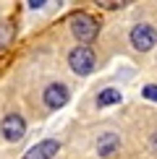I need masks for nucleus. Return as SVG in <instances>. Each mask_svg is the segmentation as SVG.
Returning a JSON list of instances; mask_svg holds the SVG:
<instances>
[{
	"mask_svg": "<svg viewBox=\"0 0 157 159\" xmlns=\"http://www.w3.org/2000/svg\"><path fill=\"white\" fill-rule=\"evenodd\" d=\"M68 68L74 70L76 76H89L94 70V52L89 47H74L68 52Z\"/></svg>",
	"mask_w": 157,
	"mask_h": 159,
	"instance_id": "1",
	"label": "nucleus"
},
{
	"mask_svg": "<svg viewBox=\"0 0 157 159\" xmlns=\"http://www.w3.org/2000/svg\"><path fill=\"white\" fill-rule=\"evenodd\" d=\"M128 39H131V47H134V50L149 52V50L157 44V31H155L149 24H136L134 29H131Z\"/></svg>",
	"mask_w": 157,
	"mask_h": 159,
	"instance_id": "2",
	"label": "nucleus"
},
{
	"mask_svg": "<svg viewBox=\"0 0 157 159\" xmlns=\"http://www.w3.org/2000/svg\"><path fill=\"white\" fill-rule=\"evenodd\" d=\"M71 29H74V34L81 39V42H92V39L97 37V31H100V26L92 16L87 13H76L74 18H71Z\"/></svg>",
	"mask_w": 157,
	"mask_h": 159,
	"instance_id": "3",
	"label": "nucleus"
},
{
	"mask_svg": "<svg viewBox=\"0 0 157 159\" xmlns=\"http://www.w3.org/2000/svg\"><path fill=\"white\" fill-rule=\"evenodd\" d=\"M42 99H45V107H47V110H60V107L68 104L71 91H68V86H65V84H50L47 89H45Z\"/></svg>",
	"mask_w": 157,
	"mask_h": 159,
	"instance_id": "4",
	"label": "nucleus"
},
{
	"mask_svg": "<svg viewBox=\"0 0 157 159\" xmlns=\"http://www.w3.org/2000/svg\"><path fill=\"white\" fill-rule=\"evenodd\" d=\"M0 130H3L5 141H18L24 133H26V120L18 112H11V115L3 117V123H0Z\"/></svg>",
	"mask_w": 157,
	"mask_h": 159,
	"instance_id": "5",
	"label": "nucleus"
},
{
	"mask_svg": "<svg viewBox=\"0 0 157 159\" xmlns=\"http://www.w3.org/2000/svg\"><path fill=\"white\" fill-rule=\"evenodd\" d=\"M58 149H60V143H58L55 138H47V141L34 143V146L24 154V159H52L58 154Z\"/></svg>",
	"mask_w": 157,
	"mask_h": 159,
	"instance_id": "6",
	"label": "nucleus"
},
{
	"mask_svg": "<svg viewBox=\"0 0 157 159\" xmlns=\"http://www.w3.org/2000/svg\"><path fill=\"white\" fill-rule=\"evenodd\" d=\"M118 146H121L118 136L115 133H105V136H100V141H97V154L100 157H110L113 151H118Z\"/></svg>",
	"mask_w": 157,
	"mask_h": 159,
	"instance_id": "7",
	"label": "nucleus"
},
{
	"mask_svg": "<svg viewBox=\"0 0 157 159\" xmlns=\"http://www.w3.org/2000/svg\"><path fill=\"white\" fill-rule=\"evenodd\" d=\"M121 102V91L118 89H102L97 94V107H110V104H118Z\"/></svg>",
	"mask_w": 157,
	"mask_h": 159,
	"instance_id": "8",
	"label": "nucleus"
},
{
	"mask_svg": "<svg viewBox=\"0 0 157 159\" xmlns=\"http://www.w3.org/2000/svg\"><path fill=\"white\" fill-rule=\"evenodd\" d=\"M11 37H13V26L0 21V47H5V44L11 42Z\"/></svg>",
	"mask_w": 157,
	"mask_h": 159,
	"instance_id": "9",
	"label": "nucleus"
},
{
	"mask_svg": "<svg viewBox=\"0 0 157 159\" xmlns=\"http://www.w3.org/2000/svg\"><path fill=\"white\" fill-rule=\"evenodd\" d=\"M141 94L147 97L149 102H157V84H147V86L141 89Z\"/></svg>",
	"mask_w": 157,
	"mask_h": 159,
	"instance_id": "10",
	"label": "nucleus"
},
{
	"mask_svg": "<svg viewBox=\"0 0 157 159\" xmlns=\"http://www.w3.org/2000/svg\"><path fill=\"white\" fill-rule=\"evenodd\" d=\"M100 5H105V8H123L126 3H100Z\"/></svg>",
	"mask_w": 157,
	"mask_h": 159,
	"instance_id": "11",
	"label": "nucleus"
},
{
	"mask_svg": "<svg viewBox=\"0 0 157 159\" xmlns=\"http://www.w3.org/2000/svg\"><path fill=\"white\" fill-rule=\"evenodd\" d=\"M29 5H31V8H42L45 0H29Z\"/></svg>",
	"mask_w": 157,
	"mask_h": 159,
	"instance_id": "12",
	"label": "nucleus"
},
{
	"mask_svg": "<svg viewBox=\"0 0 157 159\" xmlns=\"http://www.w3.org/2000/svg\"><path fill=\"white\" fill-rule=\"evenodd\" d=\"M152 149L157 151V130H155V133H152Z\"/></svg>",
	"mask_w": 157,
	"mask_h": 159,
	"instance_id": "13",
	"label": "nucleus"
}]
</instances>
